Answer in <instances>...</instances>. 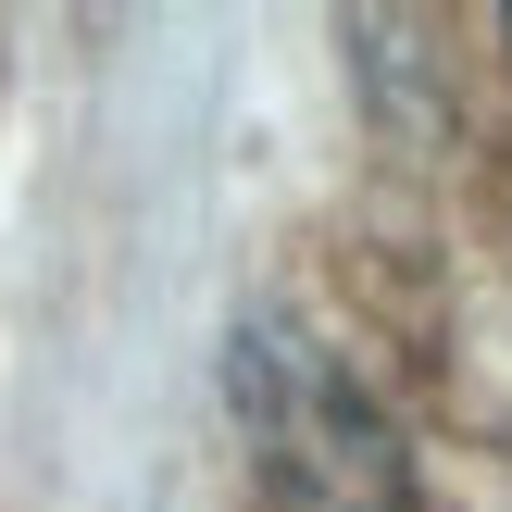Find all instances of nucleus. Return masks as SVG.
Returning a JSON list of instances; mask_svg holds the SVG:
<instances>
[{
	"mask_svg": "<svg viewBox=\"0 0 512 512\" xmlns=\"http://www.w3.org/2000/svg\"><path fill=\"white\" fill-rule=\"evenodd\" d=\"M225 413H238V463L275 512H400L413 500V438L400 413L350 375V350L300 313H238L225 338Z\"/></svg>",
	"mask_w": 512,
	"mask_h": 512,
	"instance_id": "obj_1",
	"label": "nucleus"
},
{
	"mask_svg": "<svg viewBox=\"0 0 512 512\" xmlns=\"http://www.w3.org/2000/svg\"><path fill=\"white\" fill-rule=\"evenodd\" d=\"M500 25H512V13H500Z\"/></svg>",
	"mask_w": 512,
	"mask_h": 512,
	"instance_id": "obj_2",
	"label": "nucleus"
}]
</instances>
